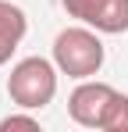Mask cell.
<instances>
[{
  "label": "cell",
  "mask_w": 128,
  "mask_h": 132,
  "mask_svg": "<svg viewBox=\"0 0 128 132\" xmlns=\"http://www.w3.org/2000/svg\"><path fill=\"white\" fill-rule=\"evenodd\" d=\"M57 71L61 68L46 57H25L7 75V93L21 111H43L57 93Z\"/></svg>",
  "instance_id": "obj_1"
},
{
  "label": "cell",
  "mask_w": 128,
  "mask_h": 132,
  "mask_svg": "<svg viewBox=\"0 0 128 132\" xmlns=\"http://www.w3.org/2000/svg\"><path fill=\"white\" fill-rule=\"evenodd\" d=\"M103 43L93 29H64L53 39V64L61 68L68 79H93L103 68Z\"/></svg>",
  "instance_id": "obj_2"
},
{
  "label": "cell",
  "mask_w": 128,
  "mask_h": 132,
  "mask_svg": "<svg viewBox=\"0 0 128 132\" xmlns=\"http://www.w3.org/2000/svg\"><path fill=\"white\" fill-rule=\"evenodd\" d=\"M71 18L85 22L96 32L121 36L128 32V0H61Z\"/></svg>",
  "instance_id": "obj_3"
},
{
  "label": "cell",
  "mask_w": 128,
  "mask_h": 132,
  "mask_svg": "<svg viewBox=\"0 0 128 132\" xmlns=\"http://www.w3.org/2000/svg\"><path fill=\"white\" fill-rule=\"evenodd\" d=\"M114 93H117V89L107 86V82L85 79L82 86L68 96V114H71V121L82 125V129H100V125H103V114H107V104L114 100Z\"/></svg>",
  "instance_id": "obj_4"
},
{
  "label": "cell",
  "mask_w": 128,
  "mask_h": 132,
  "mask_svg": "<svg viewBox=\"0 0 128 132\" xmlns=\"http://www.w3.org/2000/svg\"><path fill=\"white\" fill-rule=\"evenodd\" d=\"M25 29H29L25 11L18 4H11V0H0V64L11 61V54L25 39Z\"/></svg>",
  "instance_id": "obj_5"
},
{
  "label": "cell",
  "mask_w": 128,
  "mask_h": 132,
  "mask_svg": "<svg viewBox=\"0 0 128 132\" xmlns=\"http://www.w3.org/2000/svg\"><path fill=\"white\" fill-rule=\"evenodd\" d=\"M103 132H128V93H114V100L107 104L103 114Z\"/></svg>",
  "instance_id": "obj_6"
},
{
  "label": "cell",
  "mask_w": 128,
  "mask_h": 132,
  "mask_svg": "<svg viewBox=\"0 0 128 132\" xmlns=\"http://www.w3.org/2000/svg\"><path fill=\"white\" fill-rule=\"evenodd\" d=\"M0 132H39V121L29 114H7L0 121Z\"/></svg>",
  "instance_id": "obj_7"
}]
</instances>
